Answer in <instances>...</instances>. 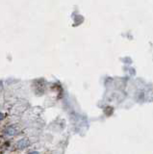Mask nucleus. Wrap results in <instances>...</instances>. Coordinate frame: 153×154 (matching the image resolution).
<instances>
[{
	"instance_id": "1",
	"label": "nucleus",
	"mask_w": 153,
	"mask_h": 154,
	"mask_svg": "<svg viewBox=\"0 0 153 154\" xmlns=\"http://www.w3.org/2000/svg\"><path fill=\"white\" fill-rule=\"evenodd\" d=\"M28 145H29V141H28V139H26V138L20 140V141L17 143V146H19V149L25 148L26 146H28Z\"/></svg>"
},
{
	"instance_id": "2",
	"label": "nucleus",
	"mask_w": 153,
	"mask_h": 154,
	"mask_svg": "<svg viewBox=\"0 0 153 154\" xmlns=\"http://www.w3.org/2000/svg\"><path fill=\"white\" fill-rule=\"evenodd\" d=\"M5 133L9 136H13V135H15L16 132V129L14 127H7L5 129Z\"/></svg>"
},
{
	"instance_id": "3",
	"label": "nucleus",
	"mask_w": 153,
	"mask_h": 154,
	"mask_svg": "<svg viewBox=\"0 0 153 154\" xmlns=\"http://www.w3.org/2000/svg\"><path fill=\"white\" fill-rule=\"evenodd\" d=\"M3 118H4V115H3L2 113H0V120H3Z\"/></svg>"
},
{
	"instance_id": "4",
	"label": "nucleus",
	"mask_w": 153,
	"mask_h": 154,
	"mask_svg": "<svg viewBox=\"0 0 153 154\" xmlns=\"http://www.w3.org/2000/svg\"><path fill=\"white\" fill-rule=\"evenodd\" d=\"M28 154H39V152H37V151H33V152H30Z\"/></svg>"
}]
</instances>
